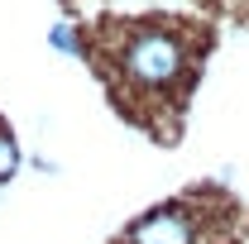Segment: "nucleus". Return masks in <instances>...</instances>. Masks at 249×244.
<instances>
[{"mask_svg":"<svg viewBox=\"0 0 249 244\" xmlns=\"http://www.w3.org/2000/svg\"><path fill=\"white\" fill-rule=\"evenodd\" d=\"M115 67L139 96H163L192 72V38L178 19H139L120 34Z\"/></svg>","mask_w":249,"mask_h":244,"instance_id":"obj_1","label":"nucleus"},{"mask_svg":"<svg viewBox=\"0 0 249 244\" xmlns=\"http://www.w3.org/2000/svg\"><path fill=\"white\" fill-rule=\"evenodd\" d=\"M124 244H196V220L182 206H163V211H149L144 220H134Z\"/></svg>","mask_w":249,"mask_h":244,"instance_id":"obj_2","label":"nucleus"},{"mask_svg":"<svg viewBox=\"0 0 249 244\" xmlns=\"http://www.w3.org/2000/svg\"><path fill=\"white\" fill-rule=\"evenodd\" d=\"M15 168H19V149H15V139H10V129H0V187L15 177Z\"/></svg>","mask_w":249,"mask_h":244,"instance_id":"obj_3","label":"nucleus"},{"mask_svg":"<svg viewBox=\"0 0 249 244\" xmlns=\"http://www.w3.org/2000/svg\"><path fill=\"white\" fill-rule=\"evenodd\" d=\"M48 43H53L58 53H82V38H77L72 24H53V29H48Z\"/></svg>","mask_w":249,"mask_h":244,"instance_id":"obj_4","label":"nucleus"}]
</instances>
